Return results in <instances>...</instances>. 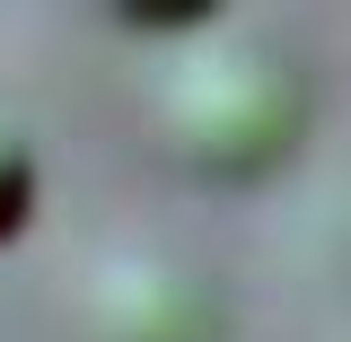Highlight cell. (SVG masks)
I'll return each instance as SVG.
<instances>
[{
    "label": "cell",
    "instance_id": "cell-2",
    "mask_svg": "<svg viewBox=\"0 0 351 342\" xmlns=\"http://www.w3.org/2000/svg\"><path fill=\"white\" fill-rule=\"evenodd\" d=\"M27 211H36V149L18 123H0V237H18Z\"/></svg>",
    "mask_w": 351,
    "mask_h": 342
},
{
    "label": "cell",
    "instance_id": "cell-1",
    "mask_svg": "<svg viewBox=\"0 0 351 342\" xmlns=\"http://www.w3.org/2000/svg\"><path fill=\"white\" fill-rule=\"evenodd\" d=\"M167 123L193 167H263L299 132V71L263 44H219L184 71Z\"/></svg>",
    "mask_w": 351,
    "mask_h": 342
}]
</instances>
